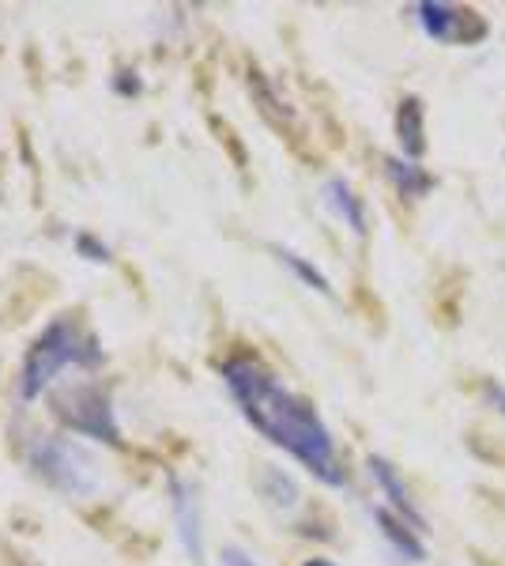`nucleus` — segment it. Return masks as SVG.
Returning a JSON list of instances; mask_svg holds the SVG:
<instances>
[{"label": "nucleus", "instance_id": "f257e3e1", "mask_svg": "<svg viewBox=\"0 0 505 566\" xmlns=\"http://www.w3.org/2000/svg\"><path fill=\"white\" fill-rule=\"evenodd\" d=\"M223 386L231 389L238 412L245 416V423L256 434H264L272 446H280L283 453H291L302 469L314 472L328 488H344L347 476L339 469L333 431L325 427V419L314 412L309 400H302L298 392H291L264 363L250 359V355H234L223 367Z\"/></svg>", "mask_w": 505, "mask_h": 566}, {"label": "nucleus", "instance_id": "f03ea898", "mask_svg": "<svg viewBox=\"0 0 505 566\" xmlns=\"http://www.w3.org/2000/svg\"><path fill=\"white\" fill-rule=\"evenodd\" d=\"M103 363V348L80 328L72 317H57L34 336V344L27 348V359L20 367V400H39L45 389L53 386V378L72 367L91 370Z\"/></svg>", "mask_w": 505, "mask_h": 566}, {"label": "nucleus", "instance_id": "7ed1b4c3", "mask_svg": "<svg viewBox=\"0 0 505 566\" xmlns=\"http://www.w3.org/2000/svg\"><path fill=\"white\" fill-rule=\"evenodd\" d=\"M27 464L45 488H53L64 499H95L103 491V472H98L95 453L72 438L34 434L27 442Z\"/></svg>", "mask_w": 505, "mask_h": 566}, {"label": "nucleus", "instance_id": "20e7f679", "mask_svg": "<svg viewBox=\"0 0 505 566\" xmlns=\"http://www.w3.org/2000/svg\"><path fill=\"white\" fill-rule=\"evenodd\" d=\"M53 412H57L64 427H72V434L98 438V442H109V446L122 442V427H117L114 405H109V397L95 386V381L57 389Z\"/></svg>", "mask_w": 505, "mask_h": 566}, {"label": "nucleus", "instance_id": "39448f33", "mask_svg": "<svg viewBox=\"0 0 505 566\" xmlns=\"http://www.w3.org/2000/svg\"><path fill=\"white\" fill-rule=\"evenodd\" d=\"M415 20L422 31L434 42L445 45H472L486 39V20L472 8L461 4H442V0H419L415 4Z\"/></svg>", "mask_w": 505, "mask_h": 566}, {"label": "nucleus", "instance_id": "423d86ee", "mask_svg": "<svg viewBox=\"0 0 505 566\" xmlns=\"http://www.w3.org/2000/svg\"><path fill=\"white\" fill-rule=\"evenodd\" d=\"M170 499H173V517H178V536L186 544V552L192 559L204 555V541H200V502H197V488L189 480L170 476Z\"/></svg>", "mask_w": 505, "mask_h": 566}, {"label": "nucleus", "instance_id": "0eeeda50", "mask_svg": "<svg viewBox=\"0 0 505 566\" xmlns=\"http://www.w3.org/2000/svg\"><path fill=\"white\" fill-rule=\"evenodd\" d=\"M370 464V476L378 480V488H381V495L392 502V506H397V514L403 517V522L408 525H415L419 533L422 528H427V517L419 514V506H415V499H411V491H408V483H403V476L397 469H392L389 461L385 458H370L366 461Z\"/></svg>", "mask_w": 505, "mask_h": 566}, {"label": "nucleus", "instance_id": "6e6552de", "mask_svg": "<svg viewBox=\"0 0 505 566\" xmlns=\"http://www.w3.org/2000/svg\"><path fill=\"white\" fill-rule=\"evenodd\" d=\"M325 205L333 208V212L344 219L355 234H366V208H362V200H358V193L347 186L344 178H328L325 181Z\"/></svg>", "mask_w": 505, "mask_h": 566}, {"label": "nucleus", "instance_id": "1a4fd4ad", "mask_svg": "<svg viewBox=\"0 0 505 566\" xmlns=\"http://www.w3.org/2000/svg\"><path fill=\"white\" fill-rule=\"evenodd\" d=\"M397 136L400 148L411 163H419V155L427 151V133H422V103L419 98H403L397 109Z\"/></svg>", "mask_w": 505, "mask_h": 566}, {"label": "nucleus", "instance_id": "9d476101", "mask_svg": "<svg viewBox=\"0 0 505 566\" xmlns=\"http://www.w3.org/2000/svg\"><path fill=\"white\" fill-rule=\"evenodd\" d=\"M374 522H378L381 536L397 547L403 559H422V555H427V547H422V541H419V528H411L403 517H392L389 510L378 506V510H374Z\"/></svg>", "mask_w": 505, "mask_h": 566}, {"label": "nucleus", "instance_id": "9b49d317", "mask_svg": "<svg viewBox=\"0 0 505 566\" xmlns=\"http://www.w3.org/2000/svg\"><path fill=\"white\" fill-rule=\"evenodd\" d=\"M385 175H389V181L397 186V193L408 200L427 197L430 189H434V175H427V170L411 159H385Z\"/></svg>", "mask_w": 505, "mask_h": 566}, {"label": "nucleus", "instance_id": "f8f14e48", "mask_svg": "<svg viewBox=\"0 0 505 566\" xmlns=\"http://www.w3.org/2000/svg\"><path fill=\"white\" fill-rule=\"evenodd\" d=\"M272 253L280 258V264H287L295 276L306 283V287H314V291H320V295H333V283H328V276L325 272L317 269V264H309L302 253H295V250H287V245H272Z\"/></svg>", "mask_w": 505, "mask_h": 566}, {"label": "nucleus", "instance_id": "ddd939ff", "mask_svg": "<svg viewBox=\"0 0 505 566\" xmlns=\"http://www.w3.org/2000/svg\"><path fill=\"white\" fill-rule=\"evenodd\" d=\"M76 253L84 261H95V264H106L109 261V245H103L98 239H91V234H76Z\"/></svg>", "mask_w": 505, "mask_h": 566}, {"label": "nucleus", "instance_id": "4468645a", "mask_svg": "<svg viewBox=\"0 0 505 566\" xmlns=\"http://www.w3.org/2000/svg\"><path fill=\"white\" fill-rule=\"evenodd\" d=\"M223 566H256L242 547H223Z\"/></svg>", "mask_w": 505, "mask_h": 566}, {"label": "nucleus", "instance_id": "2eb2a0df", "mask_svg": "<svg viewBox=\"0 0 505 566\" xmlns=\"http://www.w3.org/2000/svg\"><path fill=\"white\" fill-rule=\"evenodd\" d=\"M483 392H486V400H491V405L505 416V389H502V386H494V381H486Z\"/></svg>", "mask_w": 505, "mask_h": 566}, {"label": "nucleus", "instance_id": "dca6fc26", "mask_svg": "<svg viewBox=\"0 0 505 566\" xmlns=\"http://www.w3.org/2000/svg\"><path fill=\"white\" fill-rule=\"evenodd\" d=\"M302 566H336V563H328V559H309V563H302Z\"/></svg>", "mask_w": 505, "mask_h": 566}]
</instances>
